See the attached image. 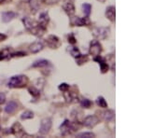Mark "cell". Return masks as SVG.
I'll use <instances>...</instances> for the list:
<instances>
[{
  "mask_svg": "<svg viewBox=\"0 0 168 138\" xmlns=\"http://www.w3.org/2000/svg\"><path fill=\"white\" fill-rule=\"evenodd\" d=\"M6 102V95L5 93L1 92L0 93V105H3Z\"/></svg>",
  "mask_w": 168,
  "mask_h": 138,
  "instance_id": "32",
  "label": "cell"
},
{
  "mask_svg": "<svg viewBox=\"0 0 168 138\" xmlns=\"http://www.w3.org/2000/svg\"><path fill=\"white\" fill-rule=\"evenodd\" d=\"M99 121V119L96 117L95 115H91V116H88V117L85 118L83 121L84 126L87 127V128H94L97 123Z\"/></svg>",
  "mask_w": 168,
  "mask_h": 138,
  "instance_id": "7",
  "label": "cell"
},
{
  "mask_svg": "<svg viewBox=\"0 0 168 138\" xmlns=\"http://www.w3.org/2000/svg\"><path fill=\"white\" fill-rule=\"evenodd\" d=\"M96 104H97V105H99L100 107H103V108H107L108 107V103H107V101L105 100V98L103 96L97 97Z\"/></svg>",
  "mask_w": 168,
  "mask_h": 138,
  "instance_id": "21",
  "label": "cell"
},
{
  "mask_svg": "<svg viewBox=\"0 0 168 138\" xmlns=\"http://www.w3.org/2000/svg\"><path fill=\"white\" fill-rule=\"evenodd\" d=\"M49 21H50V17H49V14L47 12H43L39 15V24H42L43 26H46Z\"/></svg>",
  "mask_w": 168,
  "mask_h": 138,
  "instance_id": "18",
  "label": "cell"
},
{
  "mask_svg": "<svg viewBox=\"0 0 168 138\" xmlns=\"http://www.w3.org/2000/svg\"><path fill=\"white\" fill-rule=\"evenodd\" d=\"M10 130H11L10 132L17 137H22L24 135V130L23 126H22L19 122H15L13 124V126L11 127Z\"/></svg>",
  "mask_w": 168,
  "mask_h": 138,
  "instance_id": "8",
  "label": "cell"
},
{
  "mask_svg": "<svg viewBox=\"0 0 168 138\" xmlns=\"http://www.w3.org/2000/svg\"><path fill=\"white\" fill-rule=\"evenodd\" d=\"M47 44H48V46L51 49H57L60 45L59 38L57 37L56 35H49L48 38H47Z\"/></svg>",
  "mask_w": 168,
  "mask_h": 138,
  "instance_id": "11",
  "label": "cell"
},
{
  "mask_svg": "<svg viewBox=\"0 0 168 138\" xmlns=\"http://www.w3.org/2000/svg\"><path fill=\"white\" fill-rule=\"evenodd\" d=\"M92 103L89 100V99H86V98H83V99L81 100V105L84 108H90L92 106Z\"/></svg>",
  "mask_w": 168,
  "mask_h": 138,
  "instance_id": "25",
  "label": "cell"
},
{
  "mask_svg": "<svg viewBox=\"0 0 168 138\" xmlns=\"http://www.w3.org/2000/svg\"><path fill=\"white\" fill-rule=\"evenodd\" d=\"M44 2L47 3V4H54L56 2H58L59 0H43Z\"/></svg>",
  "mask_w": 168,
  "mask_h": 138,
  "instance_id": "33",
  "label": "cell"
},
{
  "mask_svg": "<svg viewBox=\"0 0 168 138\" xmlns=\"http://www.w3.org/2000/svg\"><path fill=\"white\" fill-rule=\"evenodd\" d=\"M60 130L63 135H67L69 133H71L73 131L76 130V128H75V126L69 121L65 119L64 123L60 126Z\"/></svg>",
  "mask_w": 168,
  "mask_h": 138,
  "instance_id": "6",
  "label": "cell"
},
{
  "mask_svg": "<svg viewBox=\"0 0 168 138\" xmlns=\"http://www.w3.org/2000/svg\"><path fill=\"white\" fill-rule=\"evenodd\" d=\"M71 24L75 26H84L89 24V20L88 17L85 18H79V17H74L71 19Z\"/></svg>",
  "mask_w": 168,
  "mask_h": 138,
  "instance_id": "10",
  "label": "cell"
},
{
  "mask_svg": "<svg viewBox=\"0 0 168 138\" xmlns=\"http://www.w3.org/2000/svg\"><path fill=\"white\" fill-rule=\"evenodd\" d=\"M10 48H6L3 49V50L0 51V61H3L7 59V58L10 57Z\"/></svg>",
  "mask_w": 168,
  "mask_h": 138,
  "instance_id": "19",
  "label": "cell"
},
{
  "mask_svg": "<svg viewBox=\"0 0 168 138\" xmlns=\"http://www.w3.org/2000/svg\"><path fill=\"white\" fill-rule=\"evenodd\" d=\"M7 39V35L4 34H0V41H4Z\"/></svg>",
  "mask_w": 168,
  "mask_h": 138,
  "instance_id": "34",
  "label": "cell"
},
{
  "mask_svg": "<svg viewBox=\"0 0 168 138\" xmlns=\"http://www.w3.org/2000/svg\"><path fill=\"white\" fill-rule=\"evenodd\" d=\"M28 92H30V94L33 95L34 97H37V96H39V94H40V92H39V90H37V89H36L35 87L29 88Z\"/></svg>",
  "mask_w": 168,
  "mask_h": 138,
  "instance_id": "28",
  "label": "cell"
},
{
  "mask_svg": "<svg viewBox=\"0 0 168 138\" xmlns=\"http://www.w3.org/2000/svg\"><path fill=\"white\" fill-rule=\"evenodd\" d=\"M50 65V62L45 59H40V60H37L35 63L32 64V67L36 68V67H46V66Z\"/></svg>",
  "mask_w": 168,
  "mask_h": 138,
  "instance_id": "17",
  "label": "cell"
},
{
  "mask_svg": "<svg viewBox=\"0 0 168 138\" xmlns=\"http://www.w3.org/2000/svg\"><path fill=\"white\" fill-rule=\"evenodd\" d=\"M115 118V112L112 110H107L104 113V119L106 121H111Z\"/></svg>",
  "mask_w": 168,
  "mask_h": 138,
  "instance_id": "20",
  "label": "cell"
},
{
  "mask_svg": "<svg viewBox=\"0 0 168 138\" xmlns=\"http://www.w3.org/2000/svg\"><path fill=\"white\" fill-rule=\"evenodd\" d=\"M70 54H71L74 58H76V59H77L78 57H79L81 55V51H79V50L77 47H73V48L70 49Z\"/></svg>",
  "mask_w": 168,
  "mask_h": 138,
  "instance_id": "26",
  "label": "cell"
},
{
  "mask_svg": "<svg viewBox=\"0 0 168 138\" xmlns=\"http://www.w3.org/2000/svg\"><path fill=\"white\" fill-rule=\"evenodd\" d=\"M82 10H83V13L86 17H89L92 11V6L89 3H84L82 5Z\"/></svg>",
  "mask_w": 168,
  "mask_h": 138,
  "instance_id": "22",
  "label": "cell"
},
{
  "mask_svg": "<svg viewBox=\"0 0 168 138\" xmlns=\"http://www.w3.org/2000/svg\"><path fill=\"white\" fill-rule=\"evenodd\" d=\"M23 23L26 27V29L29 30L31 33L35 35H37V37H41L46 31V26H43L39 23H37V21L31 20L28 17L24 18Z\"/></svg>",
  "mask_w": 168,
  "mask_h": 138,
  "instance_id": "1",
  "label": "cell"
},
{
  "mask_svg": "<svg viewBox=\"0 0 168 138\" xmlns=\"http://www.w3.org/2000/svg\"><path fill=\"white\" fill-rule=\"evenodd\" d=\"M28 81V78L26 76L24 75H17L13 76L10 78V80L8 82V88H21L26 85V83Z\"/></svg>",
  "mask_w": 168,
  "mask_h": 138,
  "instance_id": "2",
  "label": "cell"
},
{
  "mask_svg": "<svg viewBox=\"0 0 168 138\" xmlns=\"http://www.w3.org/2000/svg\"><path fill=\"white\" fill-rule=\"evenodd\" d=\"M77 137H78V138H94V137H95V135L94 132H84L78 133Z\"/></svg>",
  "mask_w": 168,
  "mask_h": 138,
  "instance_id": "23",
  "label": "cell"
},
{
  "mask_svg": "<svg viewBox=\"0 0 168 138\" xmlns=\"http://www.w3.org/2000/svg\"><path fill=\"white\" fill-rule=\"evenodd\" d=\"M16 17V13L13 11H5L2 13V21L3 23H10Z\"/></svg>",
  "mask_w": 168,
  "mask_h": 138,
  "instance_id": "13",
  "label": "cell"
},
{
  "mask_svg": "<svg viewBox=\"0 0 168 138\" xmlns=\"http://www.w3.org/2000/svg\"><path fill=\"white\" fill-rule=\"evenodd\" d=\"M10 1V0H0V2H1V3H8Z\"/></svg>",
  "mask_w": 168,
  "mask_h": 138,
  "instance_id": "35",
  "label": "cell"
},
{
  "mask_svg": "<svg viewBox=\"0 0 168 138\" xmlns=\"http://www.w3.org/2000/svg\"><path fill=\"white\" fill-rule=\"evenodd\" d=\"M68 42H69L70 44H75V43L77 42L76 38H75L73 34H70V35H68Z\"/></svg>",
  "mask_w": 168,
  "mask_h": 138,
  "instance_id": "31",
  "label": "cell"
},
{
  "mask_svg": "<svg viewBox=\"0 0 168 138\" xmlns=\"http://www.w3.org/2000/svg\"><path fill=\"white\" fill-rule=\"evenodd\" d=\"M94 61L97 62V63L99 64L100 70H101V73H102V74L107 73L108 71V64H107V62L105 61L104 58L100 57V55L96 56V57H94Z\"/></svg>",
  "mask_w": 168,
  "mask_h": 138,
  "instance_id": "9",
  "label": "cell"
},
{
  "mask_svg": "<svg viewBox=\"0 0 168 138\" xmlns=\"http://www.w3.org/2000/svg\"><path fill=\"white\" fill-rule=\"evenodd\" d=\"M23 56H26V53L24 51H18L10 54V57H23Z\"/></svg>",
  "mask_w": 168,
  "mask_h": 138,
  "instance_id": "30",
  "label": "cell"
},
{
  "mask_svg": "<svg viewBox=\"0 0 168 138\" xmlns=\"http://www.w3.org/2000/svg\"><path fill=\"white\" fill-rule=\"evenodd\" d=\"M58 88H59V90L62 92H66L69 89V85L66 83H61Z\"/></svg>",
  "mask_w": 168,
  "mask_h": 138,
  "instance_id": "29",
  "label": "cell"
},
{
  "mask_svg": "<svg viewBox=\"0 0 168 138\" xmlns=\"http://www.w3.org/2000/svg\"><path fill=\"white\" fill-rule=\"evenodd\" d=\"M0 129H1V128H0Z\"/></svg>",
  "mask_w": 168,
  "mask_h": 138,
  "instance_id": "37",
  "label": "cell"
},
{
  "mask_svg": "<svg viewBox=\"0 0 168 138\" xmlns=\"http://www.w3.org/2000/svg\"><path fill=\"white\" fill-rule=\"evenodd\" d=\"M88 61V56L87 55H81L79 57H78L77 58V64H78V65H81V64H85L86 62Z\"/></svg>",
  "mask_w": 168,
  "mask_h": 138,
  "instance_id": "27",
  "label": "cell"
},
{
  "mask_svg": "<svg viewBox=\"0 0 168 138\" xmlns=\"http://www.w3.org/2000/svg\"><path fill=\"white\" fill-rule=\"evenodd\" d=\"M34 118V113L30 110H26L21 115V119H31Z\"/></svg>",
  "mask_w": 168,
  "mask_h": 138,
  "instance_id": "24",
  "label": "cell"
},
{
  "mask_svg": "<svg viewBox=\"0 0 168 138\" xmlns=\"http://www.w3.org/2000/svg\"><path fill=\"white\" fill-rule=\"evenodd\" d=\"M51 125H52V122H51V119L50 118L43 119L41 121V122H40L39 132H40L41 135H47V133L50 132Z\"/></svg>",
  "mask_w": 168,
  "mask_h": 138,
  "instance_id": "5",
  "label": "cell"
},
{
  "mask_svg": "<svg viewBox=\"0 0 168 138\" xmlns=\"http://www.w3.org/2000/svg\"><path fill=\"white\" fill-rule=\"evenodd\" d=\"M64 10L65 11V13L69 16L74 15L75 13V6L72 2H66L64 5Z\"/></svg>",
  "mask_w": 168,
  "mask_h": 138,
  "instance_id": "15",
  "label": "cell"
},
{
  "mask_svg": "<svg viewBox=\"0 0 168 138\" xmlns=\"http://www.w3.org/2000/svg\"><path fill=\"white\" fill-rule=\"evenodd\" d=\"M106 16H107V18L110 21H115L116 14H115V7L114 6H109L107 8V10H106Z\"/></svg>",
  "mask_w": 168,
  "mask_h": 138,
  "instance_id": "14",
  "label": "cell"
},
{
  "mask_svg": "<svg viewBox=\"0 0 168 138\" xmlns=\"http://www.w3.org/2000/svg\"><path fill=\"white\" fill-rule=\"evenodd\" d=\"M110 33L109 27H97L94 30V37H97L100 40H104L107 38Z\"/></svg>",
  "mask_w": 168,
  "mask_h": 138,
  "instance_id": "4",
  "label": "cell"
},
{
  "mask_svg": "<svg viewBox=\"0 0 168 138\" xmlns=\"http://www.w3.org/2000/svg\"><path fill=\"white\" fill-rule=\"evenodd\" d=\"M99 2H102V3H104V2H106V0H98Z\"/></svg>",
  "mask_w": 168,
  "mask_h": 138,
  "instance_id": "36",
  "label": "cell"
},
{
  "mask_svg": "<svg viewBox=\"0 0 168 138\" xmlns=\"http://www.w3.org/2000/svg\"><path fill=\"white\" fill-rule=\"evenodd\" d=\"M43 50V44L40 41L34 42L32 45H30V51L32 53H37Z\"/></svg>",
  "mask_w": 168,
  "mask_h": 138,
  "instance_id": "16",
  "label": "cell"
},
{
  "mask_svg": "<svg viewBox=\"0 0 168 138\" xmlns=\"http://www.w3.org/2000/svg\"><path fill=\"white\" fill-rule=\"evenodd\" d=\"M102 52V45L98 40H92L90 43V54L92 57L99 56Z\"/></svg>",
  "mask_w": 168,
  "mask_h": 138,
  "instance_id": "3",
  "label": "cell"
},
{
  "mask_svg": "<svg viewBox=\"0 0 168 138\" xmlns=\"http://www.w3.org/2000/svg\"><path fill=\"white\" fill-rule=\"evenodd\" d=\"M17 107H18V104L16 103L15 101H10L7 104L6 107H5V112L7 114H13L17 110Z\"/></svg>",
  "mask_w": 168,
  "mask_h": 138,
  "instance_id": "12",
  "label": "cell"
}]
</instances>
